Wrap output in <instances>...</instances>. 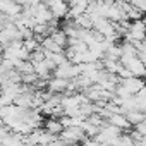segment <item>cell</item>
Here are the masks:
<instances>
[{"label":"cell","mask_w":146,"mask_h":146,"mask_svg":"<svg viewBox=\"0 0 146 146\" xmlns=\"http://www.w3.org/2000/svg\"><path fill=\"white\" fill-rule=\"evenodd\" d=\"M144 38H146V26H144V23L141 19L131 21V24H129V28H127V31L124 35V40H127V41H131L134 45L136 41H143Z\"/></svg>","instance_id":"1"},{"label":"cell","mask_w":146,"mask_h":146,"mask_svg":"<svg viewBox=\"0 0 146 146\" xmlns=\"http://www.w3.org/2000/svg\"><path fill=\"white\" fill-rule=\"evenodd\" d=\"M58 136L65 143H83L86 137V132L81 125H70V127H64V131Z\"/></svg>","instance_id":"2"},{"label":"cell","mask_w":146,"mask_h":146,"mask_svg":"<svg viewBox=\"0 0 146 146\" xmlns=\"http://www.w3.org/2000/svg\"><path fill=\"white\" fill-rule=\"evenodd\" d=\"M124 65L132 72L134 76H137V78H144V76H146V64H144L137 55L132 57V58H129Z\"/></svg>","instance_id":"3"},{"label":"cell","mask_w":146,"mask_h":146,"mask_svg":"<svg viewBox=\"0 0 146 146\" xmlns=\"http://www.w3.org/2000/svg\"><path fill=\"white\" fill-rule=\"evenodd\" d=\"M69 83H70V79H64V78H50L48 81H46V88H48V91H52V93H65L67 91V88H69Z\"/></svg>","instance_id":"4"},{"label":"cell","mask_w":146,"mask_h":146,"mask_svg":"<svg viewBox=\"0 0 146 146\" xmlns=\"http://www.w3.org/2000/svg\"><path fill=\"white\" fill-rule=\"evenodd\" d=\"M120 84H124V86L131 91V95H136V93L146 84V81H143V79L137 78V76H131V78H124V79H120Z\"/></svg>","instance_id":"5"},{"label":"cell","mask_w":146,"mask_h":146,"mask_svg":"<svg viewBox=\"0 0 146 146\" xmlns=\"http://www.w3.org/2000/svg\"><path fill=\"white\" fill-rule=\"evenodd\" d=\"M53 17H58V19H64L67 16V11H69V4L65 2V0H55V2L52 5H48Z\"/></svg>","instance_id":"6"},{"label":"cell","mask_w":146,"mask_h":146,"mask_svg":"<svg viewBox=\"0 0 146 146\" xmlns=\"http://www.w3.org/2000/svg\"><path fill=\"white\" fill-rule=\"evenodd\" d=\"M107 120H108L110 124H113V125L120 127L122 131H124V129H131V122L127 120L125 113H122V112H115V113H112Z\"/></svg>","instance_id":"7"},{"label":"cell","mask_w":146,"mask_h":146,"mask_svg":"<svg viewBox=\"0 0 146 146\" xmlns=\"http://www.w3.org/2000/svg\"><path fill=\"white\" fill-rule=\"evenodd\" d=\"M43 127H45L48 132H52V134H57V136H58V134L64 131V125H62L60 119H57V117H50V119L43 120Z\"/></svg>","instance_id":"8"},{"label":"cell","mask_w":146,"mask_h":146,"mask_svg":"<svg viewBox=\"0 0 146 146\" xmlns=\"http://www.w3.org/2000/svg\"><path fill=\"white\" fill-rule=\"evenodd\" d=\"M33 65H35V72H36L40 78H43V79H50L52 70L48 69V65H46L45 58H43V60H40V62H33Z\"/></svg>","instance_id":"9"},{"label":"cell","mask_w":146,"mask_h":146,"mask_svg":"<svg viewBox=\"0 0 146 146\" xmlns=\"http://www.w3.org/2000/svg\"><path fill=\"white\" fill-rule=\"evenodd\" d=\"M125 117H127V120L131 122V125H136V124H139V122L144 120L146 113L141 112V110H127V112H125Z\"/></svg>","instance_id":"10"},{"label":"cell","mask_w":146,"mask_h":146,"mask_svg":"<svg viewBox=\"0 0 146 146\" xmlns=\"http://www.w3.org/2000/svg\"><path fill=\"white\" fill-rule=\"evenodd\" d=\"M23 46L31 53V52H35L38 46H40V41L35 38V36H31V38H26V40H23Z\"/></svg>","instance_id":"11"},{"label":"cell","mask_w":146,"mask_h":146,"mask_svg":"<svg viewBox=\"0 0 146 146\" xmlns=\"http://www.w3.org/2000/svg\"><path fill=\"white\" fill-rule=\"evenodd\" d=\"M41 2H43V4H46V5H52L55 0H41Z\"/></svg>","instance_id":"12"},{"label":"cell","mask_w":146,"mask_h":146,"mask_svg":"<svg viewBox=\"0 0 146 146\" xmlns=\"http://www.w3.org/2000/svg\"><path fill=\"white\" fill-rule=\"evenodd\" d=\"M4 50H5V46H4L2 43H0V55H4Z\"/></svg>","instance_id":"13"},{"label":"cell","mask_w":146,"mask_h":146,"mask_svg":"<svg viewBox=\"0 0 146 146\" xmlns=\"http://www.w3.org/2000/svg\"><path fill=\"white\" fill-rule=\"evenodd\" d=\"M141 21L144 23V26H146V14H143V17H141Z\"/></svg>","instance_id":"14"}]
</instances>
